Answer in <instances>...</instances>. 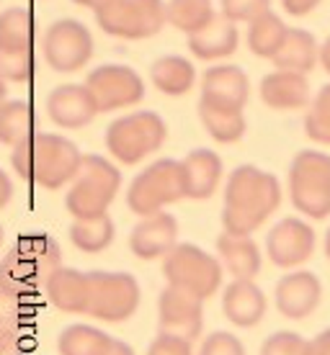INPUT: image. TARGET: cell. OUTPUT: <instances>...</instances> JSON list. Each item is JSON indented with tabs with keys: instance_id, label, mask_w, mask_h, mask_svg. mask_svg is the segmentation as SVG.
<instances>
[{
	"instance_id": "obj_22",
	"label": "cell",
	"mask_w": 330,
	"mask_h": 355,
	"mask_svg": "<svg viewBox=\"0 0 330 355\" xmlns=\"http://www.w3.org/2000/svg\"><path fill=\"white\" fill-rule=\"evenodd\" d=\"M186 44L188 52L201 62H220V60H227L238 52L240 31H238V24H232L222 13H217L204 28H199L197 34L188 36Z\"/></svg>"
},
{
	"instance_id": "obj_3",
	"label": "cell",
	"mask_w": 330,
	"mask_h": 355,
	"mask_svg": "<svg viewBox=\"0 0 330 355\" xmlns=\"http://www.w3.org/2000/svg\"><path fill=\"white\" fill-rule=\"evenodd\" d=\"M63 268V248L49 234H24L0 258V286L36 296L47 278Z\"/></svg>"
},
{
	"instance_id": "obj_23",
	"label": "cell",
	"mask_w": 330,
	"mask_h": 355,
	"mask_svg": "<svg viewBox=\"0 0 330 355\" xmlns=\"http://www.w3.org/2000/svg\"><path fill=\"white\" fill-rule=\"evenodd\" d=\"M47 302L65 314H85L88 306V273L78 268H57L44 284Z\"/></svg>"
},
{
	"instance_id": "obj_15",
	"label": "cell",
	"mask_w": 330,
	"mask_h": 355,
	"mask_svg": "<svg viewBox=\"0 0 330 355\" xmlns=\"http://www.w3.org/2000/svg\"><path fill=\"white\" fill-rule=\"evenodd\" d=\"M322 299V284L320 278L310 270H289L279 278L277 288H274V304L277 309L284 314L286 320H307Z\"/></svg>"
},
{
	"instance_id": "obj_19",
	"label": "cell",
	"mask_w": 330,
	"mask_h": 355,
	"mask_svg": "<svg viewBox=\"0 0 330 355\" xmlns=\"http://www.w3.org/2000/svg\"><path fill=\"white\" fill-rule=\"evenodd\" d=\"M258 96L274 111H299V108L310 106L313 88H310L307 75L302 72L274 70L261 78Z\"/></svg>"
},
{
	"instance_id": "obj_10",
	"label": "cell",
	"mask_w": 330,
	"mask_h": 355,
	"mask_svg": "<svg viewBox=\"0 0 330 355\" xmlns=\"http://www.w3.org/2000/svg\"><path fill=\"white\" fill-rule=\"evenodd\" d=\"M96 24L104 34L124 42H142L160 34L168 24L165 0H114L96 10Z\"/></svg>"
},
{
	"instance_id": "obj_7",
	"label": "cell",
	"mask_w": 330,
	"mask_h": 355,
	"mask_svg": "<svg viewBox=\"0 0 330 355\" xmlns=\"http://www.w3.org/2000/svg\"><path fill=\"white\" fill-rule=\"evenodd\" d=\"M186 198L183 170L181 160L160 157L142 168L126 188V206L140 219L150 214L165 211L170 204H179Z\"/></svg>"
},
{
	"instance_id": "obj_8",
	"label": "cell",
	"mask_w": 330,
	"mask_h": 355,
	"mask_svg": "<svg viewBox=\"0 0 330 355\" xmlns=\"http://www.w3.org/2000/svg\"><path fill=\"white\" fill-rule=\"evenodd\" d=\"M163 275H165L168 286H176L181 291L194 293L197 299L206 302L220 291L224 268L220 258L201 250L199 245L179 242L163 258Z\"/></svg>"
},
{
	"instance_id": "obj_36",
	"label": "cell",
	"mask_w": 330,
	"mask_h": 355,
	"mask_svg": "<svg viewBox=\"0 0 330 355\" xmlns=\"http://www.w3.org/2000/svg\"><path fill=\"white\" fill-rule=\"evenodd\" d=\"M36 75L34 52H18V49H0V78L13 85H26Z\"/></svg>"
},
{
	"instance_id": "obj_5",
	"label": "cell",
	"mask_w": 330,
	"mask_h": 355,
	"mask_svg": "<svg viewBox=\"0 0 330 355\" xmlns=\"http://www.w3.org/2000/svg\"><path fill=\"white\" fill-rule=\"evenodd\" d=\"M289 201L307 219L330 216V155L320 150H299L286 175Z\"/></svg>"
},
{
	"instance_id": "obj_34",
	"label": "cell",
	"mask_w": 330,
	"mask_h": 355,
	"mask_svg": "<svg viewBox=\"0 0 330 355\" xmlns=\"http://www.w3.org/2000/svg\"><path fill=\"white\" fill-rule=\"evenodd\" d=\"M304 134L317 144L330 147V83L322 85L307 106L304 114Z\"/></svg>"
},
{
	"instance_id": "obj_9",
	"label": "cell",
	"mask_w": 330,
	"mask_h": 355,
	"mask_svg": "<svg viewBox=\"0 0 330 355\" xmlns=\"http://www.w3.org/2000/svg\"><path fill=\"white\" fill-rule=\"evenodd\" d=\"M142 291L132 273L124 270H88V306L85 317L108 324H122L140 309Z\"/></svg>"
},
{
	"instance_id": "obj_13",
	"label": "cell",
	"mask_w": 330,
	"mask_h": 355,
	"mask_svg": "<svg viewBox=\"0 0 330 355\" xmlns=\"http://www.w3.org/2000/svg\"><path fill=\"white\" fill-rule=\"evenodd\" d=\"M315 230L307 219L284 216L266 234V255L277 268L295 270L315 255Z\"/></svg>"
},
{
	"instance_id": "obj_44",
	"label": "cell",
	"mask_w": 330,
	"mask_h": 355,
	"mask_svg": "<svg viewBox=\"0 0 330 355\" xmlns=\"http://www.w3.org/2000/svg\"><path fill=\"white\" fill-rule=\"evenodd\" d=\"M10 198H13V180L0 168V209H6L10 204Z\"/></svg>"
},
{
	"instance_id": "obj_6",
	"label": "cell",
	"mask_w": 330,
	"mask_h": 355,
	"mask_svg": "<svg viewBox=\"0 0 330 355\" xmlns=\"http://www.w3.org/2000/svg\"><path fill=\"white\" fill-rule=\"evenodd\" d=\"M168 139V126L155 111H132L106 126L104 142L108 155L122 165H137L160 150Z\"/></svg>"
},
{
	"instance_id": "obj_50",
	"label": "cell",
	"mask_w": 330,
	"mask_h": 355,
	"mask_svg": "<svg viewBox=\"0 0 330 355\" xmlns=\"http://www.w3.org/2000/svg\"><path fill=\"white\" fill-rule=\"evenodd\" d=\"M3 240H6V232H3V224H0V245H3Z\"/></svg>"
},
{
	"instance_id": "obj_48",
	"label": "cell",
	"mask_w": 330,
	"mask_h": 355,
	"mask_svg": "<svg viewBox=\"0 0 330 355\" xmlns=\"http://www.w3.org/2000/svg\"><path fill=\"white\" fill-rule=\"evenodd\" d=\"M6 96H8V83H6L3 78H0V103L6 101Z\"/></svg>"
},
{
	"instance_id": "obj_18",
	"label": "cell",
	"mask_w": 330,
	"mask_h": 355,
	"mask_svg": "<svg viewBox=\"0 0 330 355\" xmlns=\"http://www.w3.org/2000/svg\"><path fill=\"white\" fill-rule=\"evenodd\" d=\"M250 98V80L238 64H212L201 75V96L199 101L222 108L242 111Z\"/></svg>"
},
{
	"instance_id": "obj_25",
	"label": "cell",
	"mask_w": 330,
	"mask_h": 355,
	"mask_svg": "<svg viewBox=\"0 0 330 355\" xmlns=\"http://www.w3.org/2000/svg\"><path fill=\"white\" fill-rule=\"evenodd\" d=\"M150 83L163 96L181 98L197 85V67L183 54H163L150 64Z\"/></svg>"
},
{
	"instance_id": "obj_47",
	"label": "cell",
	"mask_w": 330,
	"mask_h": 355,
	"mask_svg": "<svg viewBox=\"0 0 330 355\" xmlns=\"http://www.w3.org/2000/svg\"><path fill=\"white\" fill-rule=\"evenodd\" d=\"M320 64L325 67V72L330 75V36L320 44Z\"/></svg>"
},
{
	"instance_id": "obj_14",
	"label": "cell",
	"mask_w": 330,
	"mask_h": 355,
	"mask_svg": "<svg viewBox=\"0 0 330 355\" xmlns=\"http://www.w3.org/2000/svg\"><path fill=\"white\" fill-rule=\"evenodd\" d=\"M158 327L165 335L194 343L204 329V302L176 286H165L158 296Z\"/></svg>"
},
{
	"instance_id": "obj_2",
	"label": "cell",
	"mask_w": 330,
	"mask_h": 355,
	"mask_svg": "<svg viewBox=\"0 0 330 355\" xmlns=\"http://www.w3.org/2000/svg\"><path fill=\"white\" fill-rule=\"evenodd\" d=\"M83 152L63 134L36 132L31 139L10 150V168L21 180L42 186L47 191L70 186L81 170Z\"/></svg>"
},
{
	"instance_id": "obj_29",
	"label": "cell",
	"mask_w": 330,
	"mask_h": 355,
	"mask_svg": "<svg viewBox=\"0 0 330 355\" xmlns=\"http://www.w3.org/2000/svg\"><path fill=\"white\" fill-rule=\"evenodd\" d=\"M36 16L26 6H10L0 13V49L34 52Z\"/></svg>"
},
{
	"instance_id": "obj_33",
	"label": "cell",
	"mask_w": 330,
	"mask_h": 355,
	"mask_svg": "<svg viewBox=\"0 0 330 355\" xmlns=\"http://www.w3.org/2000/svg\"><path fill=\"white\" fill-rule=\"evenodd\" d=\"M217 16L212 0H165V18L181 34H197Z\"/></svg>"
},
{
	"instance_id": "obj_12",
	"label": "cell",
	"mask_w": 330,
	"mask_h": 355,
	"mask_svg": "<svg viewBox=\"0 0 330 355\" xmlns=\"http://www.w3.org/2000/svg\"><path fill=\"white\" fill-rule=\"evenodd\" d=\"M99 114H111L137 106L145 98L142 75L129 64H101L85 75V83Z\"/></svg>"
},
{
	"instance_id": "obj_31",
	"label": "cell",
	"mask_w": 330,
	"mask_h": 355,
	"mask_svg": "<svg viewBox=\"0 0 330 355\" xmlns=\"http://www.w3.org/2000/svg\"><path fill=\"white\" fill-rule=\"evenodd\" d=\"M289 26L284 24V18L274 13V10H266L261 13L258 18H253L248 24V31H245V42H248V49L261 60H271L277 49L284 42Z\"/></svg>"
},
{
	"instance_id": "obj_28",
	"label": "cell",
	"mask_w": 330,
	"mask_h": 355,
	"mask_svg": "<svg viewBox=\"0 0 330 355\" xmlns=\"http://www.w3.org/2000/svg\"><path fill=\"white\" fill-rule=\"evenodd\" d=\"M197 111L201 126L217 144H235L245 137L248 124H245L242 111H238V108H222L215 103H206V101H199Z\"/></svg>"
},
{
	"instance_id": "obj_11",
	"label": "cell",
	"mask_w": 330,
	"mask_h": 355,
	"mask_svg": "<svg viewBox=\"0 0 330 355\" xmlns=\"http://www.w3.org/2000/svg\"><path fill=\"white\" fill-rule=\"evenodd\" d=\"M93 34L90 28L78 21V18H60L44 31L42 39V54H44L47 64L54 72H70L83 70L93 57Z\"/></svg>"
},
{
	"instance_id": "obj_17",
	"label": "cell",
	"mask_w": 330,
	"mask_h": 355,
	"mask_svg": "<svg viewBox=\"0 0 330 355\" xmlns=\"http://www.w3.org/2000/svg\"><path fill=\"white\" fill-rule=\"evenodd\" d=\"M47 116L63 129H83L99 116V108L83 83H63L47 96Z\"/></svg>"
},
{
	"instance_id": "obj_24",
	"label": "cell",
	"mask_w": 330,
	"mask_h": 355,
	"mask_svg": "<svg viewBox=\"0 0 330 355\" xmlns=\"http://www.w3.org/2000/svg\"><path fill=\"white\" fill-rule=\"evenodd\" d=\"M217 258L235 281H256L263 266L258 245L245 234H230V232H222L217 237Z\"/></svg>"
},
{
	"instance_id": "obj_37",
	"label": "cell",
	"mask_w": 330,
	"mask_h": 355,
	"mask_svg": "<svg viewBox=\"0 0 330 355\" xmlns=\"http://www.w3.org/2000/svg\"><path fill=\"white\" fill-rule=\"evenodd\" d=\"M266 10H271V0H220V13L232 24H250Z\"/></svg>"
},
{
	"instance_id": "obj_41",
	"label": "cell",
	"mask_w": 330,
	"mask_h": 355,
	"mask_svg": "<svg viewBox=\"0 0 330 355\" xmlns=\"http://www.w3.org/2000/svg\"><path fill=\"white\" fill-rule=\"evenodd\" d=\"M28 353H31L28 327L0 329V355H28Z\"/></svg>"
},
{
	"instance_id": "obj_43",
	"label": "cell",
	"mask_w": 330,
	"mask_h": 355,
	"mask_svg": "<svg viewBox=\"0 0 330 355\" xmlns=\"http://www.w3.org/2000/svg\"><path fill=\"white\" fill-rule=\"evenodd\" d=\"M304 355H330V327L304 343Z\"/></svg>"
},
{
	"instance_id": "obj_30",
	"label": "cell",
	"mask_w": 330,
	"mask_h": 355,
	"mask_svg": "<svg viewBox=\"0 0 330 355\" xmlns=\"http://www.w3.org/2000/svg\"><path fill=\"white\" fill-rule=\"evenodd\" d=\"M114 338L93 324H67L57 338L60 355H108Z\"/></svg>"
},
{
	"instance_id": "obj_42",
	"label": "cell",
	"mask_w": 330,
	"mask_h": 355,
	"mask_svg": "<svg viewBox=\"0 0 330 355\" xmlns=\"http://www.w3.org/2000/svg\"><path fill=\"white\" fill-rule=\"evenodd\" d=\"M320 3L322 0H281V8H284V13H289V16L304 18V16H310Z\"/></svg>"
},
{
	"instance_id": "obj_26",
	"label": "cell",
	"mask_w": 330,
	"mask_h": 355,
	"mask_svg": "<svg viewBox=\"0 0 330 355\" xmlns=\"http://www.w3.org/2000/svg\"><path fill=\"white\" fill-rule=\"evenodd\" d=\"M271 62L277 70H292L307 75L320 62V44L315 42V36L307 28H289L281 46L271 57Z\"/></svg>"
},
{
	"instance_id": "obj_38",
	"label": "cell",
	"mask_w": 330,
	"mask_h": 355,
	"mask_svg": "<svg viewBox=\"0 0 330 355\" xmlns=\"http://www.w3.org/2000/svg\"><path fill=\"white\" fill-rule=\"evenodd\" d=\"M304 343L307 340L292 329H279L263 340L261 355H304Z\"/></svg>"
},
{
	"instance_id": "obj_40",
	"label": "cell",
	"mask_w": 330,
	"mask_h": 355,
	"mask_svg": "<svg viewBox=\"0 0 330 355\" xmlns=\"http://www.w3.org/2000/svg\"><path fill=\"white\" fill-rule=\"evenodd\" d=\"M147 355H194V343L176 335L158 332L155 340L147 345Z\"/></svg>"
},
{
	"instance_id": "obj_49",
	"label": "cell",
	"mask_w": 330,
	"mask_h": 355,
	"mask_svg": "<svg viewBox=\"0 0 330 355\" xmlns=\"http://www.w3.org/2000/svg\"><path fill=\"white\" fill-rule=\"evenodd\" d=\"M325 255H328V260H330V227H328V232H325Z\"/></svg>"
},
{
	"instance_id": "obj_4",
	"label": "cell",
	"mask_w": 330,
	"mask_h": 355,
	"mask_svg": "<svg viewBox=\"0 0 330 355\" xmlns=\"http://www.w3.org/2000/svg\"><path fill=\"white\" fill-rule=\"evenodd\" d=\"M122 188V173L108 157L83 155L81 170L67 186L65 209L72 219H96L108 214Z\"/></svg>"
},
{
	"instance_id": "obj_16",
	"label": "cell",
	"mask_w": 330,
	"mask_h": 355,
	"mask_svg": "<svg viewBox=\"0 0 330 355\" xmlns=\"http://www.w3.org/2000/svg\"><path fill=\"white\" fill-rule=\"evenodd\" d=\"M179 245V219L168 211L142 216L129 232V250L140 260H163Z\"/></svg>"
},
{
	"instance_id": "obj_27",
	"label": "cell",
	"mask_w": 330,
	"mask_h": 355,
	"mask_svg": "<svg viewBox=\"0 0 330 355\" xmlns=\"http://www.w3.org/2000/svg\"><path fill=\"white\" fill-rule=\"evenodd\" d=\"M39 132L36 108L24 98H6L0 103V144L18 147Z\"/></svg>"
},
{
	"instance_id": "obj_32",
	"label": "cell",
	"mask_w": 330,
	"mask_h": 355,
	"mask_svg": "<svg viewBox=\"0 0 330 355\" xmlns=\"http://www.w3.org/2000/svg\"><path fill=\"white\" fill-rule=\"evenodd\" d=\"M114 234L116 227L108 214L96 216V219H72L70 230H67L72 248L88 252V255H96V252H104V250L111 248Z\"/></svg>"
},
{
	"instance_id": "obj_45",
	"label": "cell",
	"mask_w": 330,
	"mask_h": 355,
	"mask_svg": "<svg viewBox=\"0 0 330 355\" xmlns=\"http://www.w3.org/2000/svg\"><path fill=\"white\" fill-rule=\"evenodd\" d=\"M108 355H137V353H134V347L129 345V343L114 338V343H111V350H108Z\"/></svg>"
},
{
	"instance_id": "obj_1",
	"label": "cell",
	"mask_w": 330,
	"mask_h": 355,
	"mask_svg": "<svg viewBox=\"0 0 330 355\" xmlns=\"http://www.w3.org/2000/svg\"><path fill=\"white\" fill-rule=\"evenodd\" d=\"M222 232L250 237L281 206V183L274 173L240 165L224 180Z\"/></svg>"
},
{
	"instance_id": "obj_20",
	"label": "cell",
	"mask_w": 330,
	"mask_h": 355,
	"mask_svg": "<svg viewBox=\"0 0 330 355\" xmlns=\"http://www.w3.org/2000/svg\"><path fill=\"white\" fill-rule=\"evenodd\" d=\"M222 311L232 327L250 329L261 324L268 311V299L256 281H235L224 286Z\"/></svg>"
},
{
	"instance_id": "obj_46",
	"label": "cell",
	"mask_w": 330,
	"mask_h": 355,
	"mask_svg": "<svg viewBox=\"0 0 330 355\" xmlns=\"http://www.w3.org/2000/svg\"><path fill=\"white\" fill-rule=\"evenodd\" d=\"M72 3H75V6H83V8H90L96 13V10L106 8L108 3H114V0H72Z\"/></svg>"
},
{
	"instance_id": "obj_35",
	"label": "cell",
	"mask_w": 330,
	"mask_h": 355,
	"mask_svg": "<svg viewBox=\"0 0 330 355\" xmlns=\"http://www.w3.org/2000/svg\"><path fill=\"white\" fill-rule=\"evenodd\" d=\"M31 320H34V296L0 286V329L28 327Z\"/></svg>"
},
{
	"instance_id": "obj_21",
	"label": "cell",
	"mask_w": 330,
	"mask_h": 355,
	"mask_svg": "<svg viewBox=\"0 0 330 355\" xmlns=\"http://www.w3.org/2000/svg\"><path fill=\"white\" fill-rule=\"evenodd\" d=\"M181 170H183L186 198H191V201L212 198L224 178L222 157L215 150H206V147L188 152L186 157L181 160Z\"/></svg>"
},
{
	"instance_id": "obj_39",
	"label": "cell",
	"mask_w": 330,
	"mask_h": 355,
	"mask_svg": "<svg viewBox=\"0 0 330 355\" xmlns=\"http://www.w3.org/2000/svg\"><path fill=\"white\" fill-rule=\"evenodd\" d=\"M197 355H245V345H242V340L238 335L217 329V332H212V335H206L201 340Z\"/></svg>"
}]
</instances>
